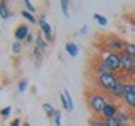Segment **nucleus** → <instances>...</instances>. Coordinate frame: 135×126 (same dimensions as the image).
<instances>
[{"mask_svg": "<svg viewBox=\"0 0 135 126\" xmlns=\"http://www.w3.org/2000/svg\"><path fill=\"white\" fill-rule=\"evenodd\" d=\"M110 101H112V99H110L107 94H103V92H98L95 89L86 91V104H88V109L93 113V116L101 114L103 108L107 106Z\"/></svg>", "mask_w": 135, "mask_h": 126, "instance_id": "1", "label": "nucleus"}, {"mask_svg": "<svg viewBox=\"0 0 135 126\" xmlns=\"http://www.w3.org/2000/svg\"><path fill=\"white\" fill-rule=\"evenodd\" d=\"M95 81H96V86H98L100 89H103L105 92H110L113 87L117 86V82L120 81V74H117V72L96 74L95 76Z\"/></svg>", "mask_w": 135, "mask_h": 126, "instance_id": "2", "label": "nucleus"}, {"mask_svg": "<svg viewBox=\"0 0 135 126\" xmlns=\"http://www.w3.org/2000/svg\"><path fill=\"white\" fill-rule=\"evenodd\" d=\"M120 61H122V72L125 74L123 77L135 76V57L128 56L127 52H120ZM123 77H122V79H123Z\"/></svg>", "mask_w": 135, "mask_h": 126, "instance_id": "3", "label": "nucleus"}, {"mask_svg": "<svg viewBox=\"0 0 135 126\" xmlns=\"http://www.w3.org/2000/svg\"><path fill=\"white\" fill-rule=\"evenodd\" d=\"M105 44H107V49L110 52H123L125 49V40H122V37L117 35H105Z\"/></svg>", "mask_w": 135, "mask_h": 126, "instance_id": "4", "label": "nucleus"}, {"mask_svg": "<svg viewBox=\"0 0 135 126\" xmlns=\"http://www.w3.org/2000/svg\"><path fill=\"white\" fill-rule=\"evenodd\" d=\"M105 62L112 67V71L113 72H117V74H120L122 72V61H120V54H117V52H108V54H105Z\"/></svg>", "mask_w": 135, "mask_h": 126, "instance_id": "5", "label": "nucleus"}, {"mask_svg": "<svg viewBox=\"0 0 135 126\" xmlns=\"http://www.w3.org/2000/svg\"><path fill=\"white\" fill-rule=\"evenodd\" d=\"M125 94H127V89H125V81H123V79H120V81L117 82V86L108 92V96L113 101H122L125 98Z\"/></svg>", "mask_w": 135, "mask_h": 126, "instance_id": "6", "label": "nucleus"}, {"mask_svg": "<svg viewBox=\"0 0 135 126\" xmlns=\"http://www.w3.org/2000/svg\"><path fill=\"white\" fill-rule=\"evenodd\" d=\"M37 22H39V27L42 30V35H44V39L47 42H52L54 37H52V29H51V25L47 24V20H46V15L41 14V17L37 19Z\"/></svg>", "mask_w": 135, "mask_h": 126, "instance_id": "7", "label": "nucleus"}, {"mask_svg": "<svg viewBox=\"0 0 135 126\" xmlns=\"http://www.w3.org/2000/svg\"><path fill=\"white\" fill-rule=\"evenodd\" d=\"M29 34H31V27L27 24H20V25H17L15 30H14V39L17 42H25Z\"/></svg>", "mask_w": 135, "mask_h": 126, "instance_id": "8", "label": "nucleus"}, {"mask_svg": "<svg viewBox=\"0 0 135 126\" xmlns=\"http://www.w3.org/2000/svg\"><path fill=\"white\" fill-rule=\"evenodd\" d=\"M118 111H120V108H118V104L115 103V101H110V103L107 104V106L103 108V111H101V118H113L118 114Z\"/></svg>", "mask_w": 135, "mask_h": 126, "instance_id": "9", "label": "nucleus"}, {"mask_svg": "<svg viewBox=\"0 0 135 126\" xmlns=\"http://www.w3.org/2000/svg\"><path fill=\"white\" fill-rule=\"evenodd\" d=\"M93 67H95L96 74H110V72H113L112 67L105 62V59H96L95 64H93Z\"/></svg>", "mask_w": 135, "mask_h": 126, "instance_id": "10", "label": "nucleus"}, {"mask_svg": "<svg viewBox=\"0 0 135 126\" xmlns=\"http://www.w3.org/2000/svg\"><path fill=\"white\" fill-rule=\"evenodd\" d=\"M36 49L39 50V52H44V50L47 49V40H46L44 35H41V34L36 37Z\"/></svg>", "mask_w": 135, "mask_h": 126, "instance_id": "11", "label": "nucleus"}, {"mask_svg": "<svg viewBox=\"0 0 135 126\" xmlns=\"http://www.w3.org/2000/svg\"><path fill=\"white\" fill-rule=\"evenodd\" d=\"M64 49H66L68 56H71V57H76V56H78V52H79V47L74 44V42H68Z\"/></svg>", "mask_w": 135, "mask_h": 126, "instance_id": "12", "label": "nucleus"}, {"mask_svg": "<svg viewBox=\"0 0 135 126\" xmlns=\"http://www.w3.org/2000/svg\"><path fill=\"white\" fill-rule=\"evenodd\" d=\"M117 118H118V121H120L122 124H128L130 121H132V116H130L125 109H120V111H118V114H117Z\"/></svg>", "mask_w": 135, "mask_h": 126, "instance_id": "13", "label": "nucleus"}, {"mask_svg": "<svg viewBox=\"0 0 135 126\" xmlns=\"http://www.w3.org/2000/svg\"><path fill=\"white\" fill-rule=\"evenodd\" d=\"M10 17H12V14L7 8V2H0V19L7 20V19H10Z\"/></svg>", "mask_w": 135, "mask_h": 126, "instance_id": "14", "label": "nucleus"}, {"mask_svg": "<svg viewBox=\"0 0 135 126\" xmlns=\"http://www.w3.org/2000/svg\"><path fill=\"white\" fill-rule=\"evenodd\" d=\"M123 103H125V106L128 109H133L135 111V94H125Z\"/></svg>", "mask_w": 135, "mask_h": 126, "instance_id": "15", "label": "nucleus"}, {"mask_svg": "<svg viewBox=\"0 0 135 126\" xmlns=\"http://www.w3.org/2000/svg\"><path fill=\"white\" fill-rule=\"evenodd\" d=\"M42 109H44V113L49 118H54V114H56V111H57V109L54 108L52 104H49V103H44V104H42Z\"/></svg>", "mask_w": 135, "mask_h": 126, "instance_id": "16", "label": "nucleus"}, {"mask_svg": "<svg viewBox=\"0 0 135 126\" xmlns=\"http://www.w3.org/2000/svg\"><path fill=\"white\" fill-rule=\"evenodd\" d=\"M88 126H107V124H105V119L96 118V116H91L90 119H88Z\"/></svg>", "mask_w": 135, "mask_h": 126, "instance_id": "17", "label": "nucleus"}, {"mask_svg": "<svg viewBox=\"0 0 135 126\" xmlns=\"http://www.w3.org/2000/svg\"><path fill=\"white\" fill-rule=\"evenodd\" d=\"M123 52H127L128 56L135 57V42H125V49Z\"/></svg>", "mask_w": 135, "mask_h": 126, "instance_id": "18", "label": "nucleus"}, {"mask_svg": "<svg viewBox=\"0 0 135 126\" xmlns=\"http://www.w3.org/2000/svg\"><path fill=\"white\" fill-rule=\"evenodd\" d=\"M20 15H22L29 24H36L37 22V19L34 17V14H31V12H27V10H22V12H20Z\"/></svg>", "mask_w": 135, "mask_h": 126, "instance_id": "19", "label": "nucleus"}, {"mask_svg": "<svg viewBox=\"0 0 135 126\" xmlns=\"http://www.w3.org/2000/svg\"><path fill=\"white\" fill-rule=\"evenodd\" d=\"M62 96H64V98H66L68 104H69V111H68V113H71V111H73V109H74V104H73V98H71V92L68 91V89H64V91H62Z\"/></svg>", "mask_w": 135, "mask_h": 126, "instance_id": "20", "label": "nucleus"}, {"mask_svg": "<svg viewBox=\"0 0 135 126\" xmlns=\"http://www.w3.org/2000/svg\"><path fill=\"white\" fill-rule=\"evenodd\" d=\"M105 124H107V126H122V123L118 121L117 116H113V118H105Z\"/></svg>", "mask_w": 135, "mask_h": 126, "instance_id": "21", "label": "nucleus"}, {"mask_svg": "<svg viewBox=\"0 0 135 126\" xmlns=\"http://www.w3.org/2000/svg\"><path fill=\"white\" fill-rule=\"evenodd\" d=\"M127 94H135V81H125Z\"/></svg>", "mask_w": 135, "mask_h": 126, "instance_id": "22", "label": "nucleus"}, {"mask_svg": "<svg viewBox=\"0 0 135 126\" xmlns=\"http://www.w3.org/2000/svg\"><path fill=\"white\" fill-rule=\"evenodd\" d=\"M12 52H14L15 56H19V54L22 52V42L14 40V44H12Z\"/></svg>", "mask_w": 135, "mask_h": 126, "instance_id": "23", "label": "nucleus"}, {"mask_svg": "<svg viewBox=\"0 0 135 126\" xmlns=\"http://www.w3.org/2000/svg\"><path fill=\"white\" fill-rule=\"evenodd\" d=\"M93 19H95L100 25H108V19H107V17H103V15H100V14H95V15H93Z\"/></svg>", "mask_w": 135, "mask_h": 126, "instance_id": "24", "label": "nucleus"}, {"mask_svg": "<svg viewBox=\"0 0 135 126\" xmlns=\"http://www.w3.org/2000/svg\"><path fill=\"white\" fill-rule=\"evenodd\" d=\"M24 7H25V10L31 12V14H36V12H37V8L34 7V3L29 2V0H24Z\"/></svg>", "mask_w": 135, "mask_h": 126, "instance_id": "25", "label": "nucleus"}, {"mask_svg": "<svg viewBox=\"0 0 135 126\" xmlns=\"http://www.w3.org/2000/svg\"><path fill=\"white\" fill-rule=\"evenodd\" d=\"M61 8H62V15L69 17V3H68L66 0H62V2H61Z\"/></svg>", "mask_w": 135, "mask_h": 126, "instance_id": "26", "label": "nucleus"}, {"mask_svg": "<svg viewBox=\"0 0 135 126\" xmlns=\"http://www.w3.org/2000/svg\"><path fill=\"white\" fill-rule=\"evenodd\" d=\"M10 113H12V108H10V106L3 108V109H2V113H0V114H2V119H8V116H10Z\"/></svg>", "mask_w": 135, "mask_h": 126, "instance_id": "27", "label": "nucleus"}, {"mask_svg": "<svg viewBox=\"0 0 135 126\" xmlns=\"http://www.w3.org/2000/svg\"><path fill=\"white\" fill-rule=\"evenodd\" d=\"M27 87H29V81L27 79H22V81L19 82V92H24Z\"/></svg>", "mask_w": 135, "mask_h": 126, "instance_id": "28", "label": "nucleus"}, {"mask_svg": "<svg viewBox=\"0 0 135 126\" xmlns=\"http://www.w3.org/2000/svg\"><path fill=\"white\" fill-rule=\"evenodd\" d=\"M54 123H56V126H62L61 124V111H56V114H54Z\"/></svg>", "mask_w": 135, "mask_h": 126, "instance_id": "29", "label": "nucleus"}, {"mask_svg": "<svg viewBox=\"0 0 135 126\" xmlns=\"http://www.w3.org/2000/svg\"><path fill=\"white\" fill-rule=\"evenodd\" d=\"M36 37H37V35H34V34L31 32V34L27 35V39H25V44H32V42H36Z\"/></svg>", "mask_w": 135, "mask_h": 126, "instance_id": "30", "label": "nucleus"}, {"mask_svg": "<svg viewBox=\"0 0 135 126\" xmlns=\"http://www.w3.org/2000/svg\"><path fill=\"white\" fill-rule=\"evenodd\" d=\"M10 126H22V124H20V119H19V118H14V119L10 121Z\"/></svg>", "mask_w": 135, "mask_h": 126, "instance_id": "31", "label": "nucleus"}, {"mask_svg": "<svg viewBox=\"0 0 135 126\" xmlns=\"http://www.w3.org/2000/svg\"><path fill=\"white\" fill-rule=\"evenodd\" d=\"M86 32H88V27H86V25H84V27H81V34L84 35V34H86Z\"/></svg>", "mask_w": 135, "mask_h": 126, "instance_id": "32", "label": "nucleus"}, {"mask_svg": "<svg viewBox=\"0 0 135 126\" xmlns=\"http://www.w3.org/2000/svg\"><path fill=\"white\" fill-rule=\"evenodd\" d=\"M22 126H31V124H29V123H24V124H22Z\"/></svg>", "mask_w": 135, "mask_h": 126, "instance_id": "33", "label": "nucleus"}, {"mask_svg": "<svg viewBox=\"0 0 135 126\" xmlns=\"http://www.w3.org/2000/svg\"><path fill=\"white\" fill-rule=\"evenodd\" d=\"M122 126H128V124H122Z\"/></svg>", "mask_w": 135, "mask_h": 126, "instance_id": "34", "label": "nucleus"}]
</instances>
